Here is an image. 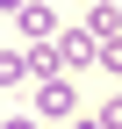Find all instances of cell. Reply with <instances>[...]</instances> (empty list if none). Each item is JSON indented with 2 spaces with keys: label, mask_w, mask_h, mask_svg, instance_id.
Returning a JSON list of instances; mask_svg holds the SVG:
<instances>
[{
  "label": "cell",
  "mask_w": 122,
  "mask_h": 129,
  "mask_svg": "<svg viewBox=\"0 0 122 129\" xmlns=\"http://www.w3.org/2000/svg\"><path fill=\"white\" fill-rule=\"evenodd\" d=\"M101 64H108V72H122V36H101Z\"/></svg>",
  "instance_id": "cell-3"
},
{
  "label": "cell",
  "mask_w": 122,
  "mask_h": 129,
  "mask_svg": "<svg viewBox=\"0 0 122 129\" xmlns=\"http://www.w3.org/2000/svg\"><path fill=\"white\" fill-rule=\"evenodd\" d=\"M101 129H122V101H108V108H101Z\"/></svg>",
  "instance_id": "cell-5"
},
{
  "label": "cell",
  "mask_w": 122,
  "mask_h": 129,
  "mask_svg": "<svg viewBox=\"0 0 122 129\" xmlns=\"http://www.w3.org/2000/svg\"><path fill=\"white\" fill-rule=\"evenodd\" d=\"M72 129H101V115H79V122H72Z\"/></svg>",
  "instance_id": "cell-7"
},
{
  "label": "cell",
  "mask_w": 122,
  "mask_h": 129,
  "mask_svg": "<svg viewBox=\"0 0 122 129\" xmlns=\"http://www.w3.org/2000/svg\"><path fill=\"white\" fill-rule=\"evenodd\" d=\"M101 7H108V0H101Z\"/></svg>",
  "instance_id": "cell-8"
},
{
  "label": "cell",
  "mask_w": 122,
  "mask_h": 129,
  "mask_svg": "<svg viewBox=\"0 0 122 129\" xmlns=\"http://www.w3.org/2000/svg\"><path fill=\"white\" fill-rule=\"evenodd\" d=\"M22 36H57V14L50 7H22Z\"/></svg>",
  "instance_id": "cell-2"
},
{
  "label": "cell",
  "mask_w": 122,
  "mask_h": 129,
  "mask_svg": "<svg viewBox=\"0 0 122 129\" xmlns=\"http://www.w3.org/2000/svg\"><path fill=\"white\" fill-rule=\"evenodd\" d=\"M0 129H36V115H14V122H0Z\"/></svg>",
  "instance_id": "cell-6"
},
{
  "label": "cell",
  "mask_w": 122,
  "mask_h": 129,
  "mask_svg": "<svg viewBox=\"0 0 122 129\" xmlns=\"http://www.w3.org/2000/svg\"><path fill=\"white\" fill-rule=\"evenodd\" d=\"M14 79H22V57H14V50H0V86H14Z\"/></svg>",
  "instance_id": "cell-4"
},
{
  "label": "cell",
  "mask_w": 122,
  "mask_h": 129,
  "mask_svg": "<svg viewBox=\"0 0 122 129\" xmlns=\"http://www.w3.org/2000/svg\"><path fill=\"white\" fill-rule=\"evenodd\" d=\"M72 108H79V101H72L65 79H43V86H36V115H72Z\"/></svg>",
  "instance_id": "cell-1"
}]
</instances>
